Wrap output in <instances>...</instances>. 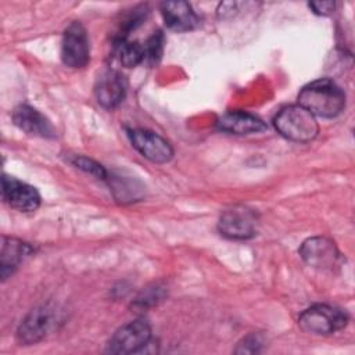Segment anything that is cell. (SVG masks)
<instances>
[{
	"label": "cell",
	"mask_w": 355,
	"mask_h": 355,
	"mask_svg": "<svg viewBox=\"0 0 355 355\" xmlns=\"http://www.w3.org/2000/svg\"><path fill=\"white\" fill-rule=\"evenodd\" d=\"M258 214L245 205H233L225 209L218 220V230L230 240H248L257 234Z\"/></svg>",
	"instance_id": "4"
},
{
	"label": "cell",
	"mask_w": 355,
	"mask_h": 355,
	"mask_svg": "<svg viewBox=\"0 0 355 355\" xmlns=\"http://www.w3.org/2000/svg\"><path fill=\"white\" fill-rule=\"evenodd\" d=\"M128 137L132 146L148 161L154 164L169 162L173 157L171 143L158 133L148 129H129Z\"/></svg>",
	"instance_id": "8"
},
{
	"label": "cell",
	"mask_w": 355,
	"mask_h": 355,
	"mask_svg": "<svg viewBox=\"0 0 355 355\" xmlns=\"http://www.w3.org/2000/svg\"><path fill=\"white\" fill-rule=\"evenodd\" d=\"M273 125L277 133L287 140L297 143L311 141L319 133L316 116L300 104L288 105L280 110L273 119Z\"/></svg>",
	"instance_id": "2"
},
{
	"label": "cell",
	"mask_w": 355,
	"mask_h": 355,
	"mask_svg": "<svg viewBox=\"0 0 355 355\" xmlns=\"http://www.w3.org/2000/svg\"><path fill=\"white\" fill-rule=\"evenodd\" d=\"M35 248L26 241L14 237H1L0 250V270L1 280L4 282L12 272L31 255H33Z\"/></svg>",
	"instance_id": "14"
},
{
	"label": "cell",
	"mask_w": 355,
	"mask_h": 355,
	"mask_svg": "<svg viewBox=\"0 0 355 355\" xmlns=\"http://www.w3.org/2000/svg\"><path fill=\"white\" fill-rule=\"evenodd\" d=\"M69 162H71L73 166L82 169L83 172L90 173L92 176H96L97 179L105 180L107 176H108L107 169H105L101 164H98V162H96L94 159H90V158H87V157H83V155H73L72 158H69Z\"/></svg>",
	"instance_id": "18"
},
{
	"label": "cell",
	"mask_w": 355,
	"mask_h": 355,
	"mask_svg": "<svg viewBox=\"0 0 355 355\" xmlns=\"http://www.w3.org/2000/svg\"><path fill=\"white\" fill-rule=\"evenodd\" d=\"M105 180L108 182L114 197L121 202H132L143 197V184L130 176L108 173Z\"/></svg>",
	"instance_id": "16"
},
{
	"label": "cell",
	"mask_w": 355,
	"mask_h": 355,
	"mask_svg": "<svg viewBox=\"0 0 355 355\" xmlns=\"http://www.w3.org/2000/svg\"><path fill=\"white\" fill-rule=\"evenodd\" d=\"M164 297H165L164 287H159L158 284H154L151 287L144 288L137 295V298L133 302V306L139 308V309H146V308H150L153 305H157L159 301H162Z\"/></svg>",
	"instance_id": "19"
},
{
	"label": "cell",
	"mask_w": 355,
	"mask_h": 355,
	"mask_svg": "<svg viewBox=\"0 0 355 355\" xmlns=\"http://www.w3.org/2000/svg\"><path fill=\"white\" fill-rule=\"evenodd\" d=\"M12 121L18 129L28 135L44 139L55 137V129L53 123L32 105L19 104L15 107L12 111Z\"/></svg>",
	"instance_id": "12"
},
{
	"label": "cell",
	"mask_w": 355,
	"mask_h": 355,
	"mask_svg": "<svg viewBox=\"0 0 355 355\" xmlns=\"http://www.w3.org/2000/svg\"><path fill=\"white\" fill-rule=\"evenodd\" d=\"M1 196L11 208L19 212H33L40 205V194L36 187L8 175H3Z\"/></svg>",
	"instance_id": "10"
},
{
	"label": "cell",
	"mask_w": 355,
	"mask_h": 355,
	"mask_svg": "<svg viewBox=\"0 0 355 355\" xmlns=\"http://www.w3.org/2000/svg\"><path fill=\"white\" fill-rule=\"evenodd\" d=\"M119 61L126 68H135L146 60L144 46L139 42H129L126 39L118 40Z\"/></svg>",
	"instance_id": "17"
},
{
	"label": "cell",
	"mask_w": 355,
	"mask_h": 355,
	"mask_svg": "<svg viewBox=\"0 0 355 355\" xmlns=\"http://www.w3.org/2000/svg\"><path fill=\"white\" fill-rule=\"evenodd\" d=\"M126 87V79L119 71L104 69L96 79L94 97L101 107L112 110L123 101Z\"/></svg>",
	"instance_id": "11"
},
{
	"label": "cell",
	"mask_w": 355,
	"mask_h": 355,
	"mask_svg": "<svg viewBox=\"0 0 355 355\" xmlns=\"http://www.w3.org/2000/svg\"><path fill=\"white\" fill-rule=\"evenodd\" d=\"M219 130L233 135L261 133L268 129L266 123L258 116L245 111H229L220 115L216 121Z\"/></svg>",
	"instance_id": "15"
},
{
	"label": "cell",
	"mask_w": 355,
	"mask_h": 355,
	"mask_svg": "<svg viewBox=\"0 0 355 355\" xmlns=\"http://www.w3.org/2000/svg\"><path fill=\"white\" fill-rule=\"evenodd\" d=\"M265 340L259 333H251L245 336L236 347V354H258L262 351Z\"/></svg>",
	"instance_id": "21"
},
{
	"label": "cell",
	"mask_w": 355,
	"mask_h": 355,
	"mask_svg": "<svg viewBox=\"0 0 355 355\" xmlns=\"http://www.w3.org/2000/svg\"><path fill=\"white\" fill-rule=\"evenodd\" d=\"M61 60L64 65L73 69L86 67L90 60L87 33L79 21L71 22L64 31L61 40Z\"/></svg>",
	"instance_id": "6"
},
{
	"label": "cell",
	"mask_w": 355,
	"mask_h": 355,
	"mask_svg": "<svg viewBox=\"0 0 355 355\" xmlns=\"http://www.w3.org/2000/svg\"><path fill=\"white\" fill-rule=\"evenodd\" d=\"M162 49H164V35L159 31L154 32L144 44V53H146L144 61H148L151 64L157 62L161 58Z\"/></svg>",
	"instance_id": "20"
},
{
	"label": "cell",
	"mask_w": 355,
	"mask_h": 355,
	"mask_svg": "<svg viewBox=\"0 0 355 355\" xmlns=\"http://www.w3.org/2000/svg\"><path fill=\"white\" fill-rule=\"evenodd\" d=\"M298 104L315 116L334 118L345 108V93L334 80L320 78L301 89Z\"/></svg>",
	"instance_id": "1"
},
{
	"label": "cell",
	"mask_w": 355,
	"mask_h": 355,
	"mask_svg": "<svg viewBox=\"0 0 355 355\" xmlns=\"http://www.w3.org/2000/svg\"><path fill=\"white\" fill-rule=\"evenodd\" d=\"M54 318L55 312L50 305H40L33 308L18 326L17 341L21 345H32L39 343L53 327Z\"/></svg>",
	"instance_id": "9"
},
{
	"label": "cell",
	"mask_w": 355,
	"mask_h": 355,
	"mask_svg": "<svg viewBox=\"0 0 355 355\" xmlns=\"http://www.w3.org/2000/svg\"><path fill=\"white\" fill-rule=\"evenodd\" d=\"M298 252L306 265L323 270H333L341 261V254L336 243L324 236L306 239Z\"/></svg>",
	"instance_id": "7"
},
{
	"label": "cell",
	"mask_w": 355,
	"mask_h": 355,
	"mask_svg": "<svg viewBox=\"0 0 355 355\" xmlns=\"http://www.w3.org/2000/svg\"><path fill=\"white\" fill-rule=\"evenodd\" d=\"M309 8L318 15H330L334 11V1H311Z\"/></svg>",
	"instance_id": "22"
},
{
	"label": "cell",
	"mask_w": 355,
	"mask_h": 355,
	"mask_svg": "<svg viewBox=\"0 0 355 355\" xmlns=\"http://www.w3.org/2000/svg\"><path fill=\"white\" fill-rule=\"evenodd\" d=\"M151 340L150 323L140 318L119 327L107 344L108 354H132L144 348Z\"/></svg>",
	"instance_id": "5"
},
{
	"label": "cell",
	"mask_w": 355,
	"mask_h": 355,
	"mask_svg": "<svg viewBox=\"0 0 355 355\" xmlns=\"http://www.w3.org/2000/svg\"><path fill=\"white\" fill-rule=\"evenodd\" d=\"M348 323V315L334 306L326 304H316L305 309L298 318L301 330L309 334L327 336L341 330Z\"/></svg>",
	"instance_id": "3"
},
{
	"label": "cell",
	"mask_w": 355,
	"mask_h": 355,
	"mask_svg": "<svg viewBox=\"0 0 355 355\" xmlns=\"http://www.w3.org/2000/svg\"><path fill=\"white\" fill-rule=\"evenodd\" d=\"M165 25L176 32H189L198 26L200 18L191 4L183 0L164 1L159 6Z\"/></svg>",
	"instance_id": "13"
}]
</instances>
